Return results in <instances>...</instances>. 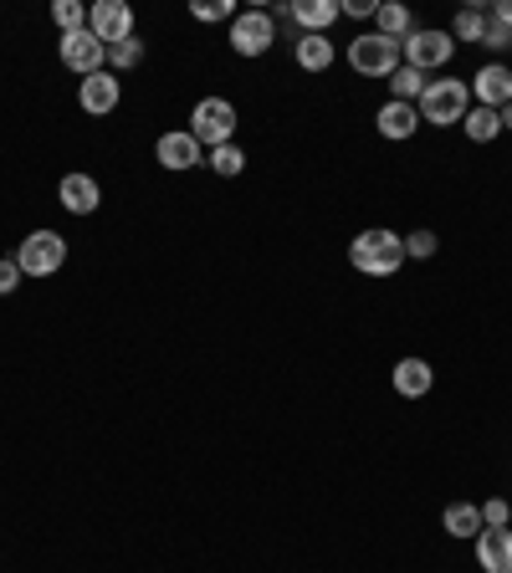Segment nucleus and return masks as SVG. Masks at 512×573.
Segmentation results:
<instances>
[{"label":"nucleus","instance_id":"0eeeda50","mask_svg":"<svg viewBox=\"0 0 512 573\" xmlns=\"http://www.w3.org/2000/svg\"><path fill=\"white\" fill-rule=\"evenodd\" d=\"M272 41H277L272 11H236V21H231V47H236V57H262V52H272Z\"/></svg>","mask_w":512,"mask_h":573},{"label":"nucleus","instance_id":"4468645a","mask_svg":"<svg viewBox=\"0 0 512 573\" xmlns=\"http://www.w3.org/2000/svg\"><path fill=\"white\" fill-rule=\"evenodd\" d=\"M62 211H72V215H93L98 205H103V190H98V180L93 174H62Z\"/></svg>","mask_w":512,"mask_h":573},{"label":"nucleus","instance_id":"b1692460","mask_svg":"<svg viewBox=\"0 0 512 573\" xmlns=\"http://www.w3.org/2000/svg\"><path fill=\"white\" fill-rule=\"evenodd\" d=\"M144 62V41L139 37H123V41H113L109 47V68L113 72H129V68H139Z\"/></svg>","mask_w":512,"mask_h":573},{"label":"nucleus","instance_id":"72a5a7b5","mask_svg":"<svg viewBox=\"0 0 512 573\" xmlns=\"http://www.w3.org/2000/svg\"><path fill=\"white\" fill-rule=\"evenodd\" d=\"M502 129H508V134H512V103L502 108Z\"/></svg>","mask_w":512,"mask_h":573},{"label":"nucleus","instance_id":"5701e85b","mask_svg":"<svg viewBox=\"0 0 512 573\" xmlns=\"http://www.w3.org/2000/svg\"><path fill=\"white\" fill-rule=\"evenodd\" d=\"M205 170H216L221 180H236L246 170V154L236 144H221V149H205Z\"/></svg>","mask_w":512,"mask_h":573},{"label":"nucleus","instance_id":"f8f14e48","mask_svg":"<svg viewBox=\"0 0 512 573\" xmlns=\"http://www.w3.org/2000/svg\"><path fill=\"white\" fill-rule=\"evenodd\" d=\"M477 569L512 573V533L508 528H482V533H477Z\"/></svg>","mask_w":512,"mask_h":573},{"label":"nucleus","instance_id":"2f4dec72","mask_svg":"<svg viewBox=\"0 0 512 573\" xmlns=\"http://www.w3.org/2000/svg\"><path fill=\"white\" fill-rule=\"evenodd\" d=\"M338 11L354 16V21H365V16H375V11H379V6H375V0H349V6H338Z\"/></svg>","mask_w":512,"mask_h":573},{"label":"nucleus","instance_id":"39448f33","mask_svg":"<svg viewBox=\"0 0 512 573\" xmlns=\"http://www.w3.org/2000/svg\"><path fill=\"white\" fill-rule=\"evenodd\" d=\"M457 57V41H451V31H436V27H426V31H410V37L400 41V62L405 68H416V72H436V68H446Z\"/></svg>","mask_w":512,"mask_h":573},{"label":"nucleus","instance_id":"423d86ee","mask_svg":"<svg viewBox=\"0 0 512 573\" xmlns=\"http://www.w3.org/2000/svg\"><path fill=\"white\" fill-rule=\"evenodd\" d=\"M62 262H68V241L57 236V231H31L16 246V267L27 272V277H52V272H62Z\"/></svg>","mask_w":512,"mask_h":573},{"label":"nucleus","instance_id":"2eb2a0df","mask_svg":"<svg viewBox=\"0 0 512 573\" xmlns=\"http://www.w3.org/2000/svg\"><path fill=\"white\" fill-rule=\"evenodd\" d=\"M375 123H379V134H385V139L405 144V139L420 129V108H416V103H395V98H390V103L375 113Z\"/></svg>","mask_w":512,"mask_h":573},{"label":"nucleus","instance_id":"9b49d317","mask_svg":"<svg viewBox=\"0 0 512 573\" xmlns=\"http://www.w3.org/2000/svg\"><path fill=\"white\" fill-rule=\"evenodd\" d=\"M119 98H123V88H119V78H113V72H93V78H82V88H78L82 113H93V119L113 113V108H119Z\"/></svg>","mask_w":512,"mask_h":573},{"label":"nucleus","instance_id":"dca6fc26","mask_svg":"<svg viewBox=\"0 0 512 573\" xmlns=\"http://www.w3.org/2000/svg\"><path fill=\"white\" fill-rule=\"evenodd\" d=\"M436 385V369L426 359H400L395 364V389H400L405 400H426Z\"/></svg>","mask_w":512,"mask_h":573},{"label":"nucleus","instance_id":"1a4fd4ad","mask_svg":"<svg viewBox=\"0 0 512 573\" xmlns=\"http://www.w3.org/2000/svg\"><path fill=\"white\" fill-rule=\"evenodd\" d=\"M88 31H93L103 47H113V41L134 37V11H129L123 0H98V6H88Z\"/></svg>","mask_w":512,"mask_h":573},{"label":"nucleus","instance_id":"20e7f679","mask_svg":"<svg viewBox=\"0 0 512 573\" xmlns=\"http://www.w3.org/2000/svg\"><path fill=\"white\" fill-rule=\"evenodd\" d=\"M349 68L359 78H390L400 68V41L395 37H379V31H359L349 41Z\"/></svg>","mask_w":512,"mask_h":573},{"label":"nucleus","instance_id":"f3484780","mask_svg":"<svg viewBox=\"0 0 512 573\" xmlns=\"http://www.w3.org/2000/svg\"><path fill=\"white\" fill-rule=\"evenodd\" d=\"M293 21L308 31V37H324L338 21V0H293Z\"/></svg>","mask_w":512,"mask_h":573},{"label":"nucleus","instance_id":"f03ea898","mask_svg":"<svg viewBox=\"0 0 512 573\" xmlns=\"http://www.w3.org/2000/svg\"><path fill=\"white\" fill-rule=\"evenodd\" d=\"M472 113V88L461 78H441V82H426V93H420V119L436 123V129H451Z\"/></svg>","mask_w":512,"mask_h":573},{"label":"nucleus","instance_id":"7ed1b4c3","mask_svg":"<svg viewBox=\"0 0 512 573\" xmlns=\"http://www.w3.org/2000/svg\"><path fill=\"white\" fill-rule=\"evenodd\" d=\"M190 134L201 149H221V144H236V108L226 98H201L195 113H190Z\"/></svg>","mask_w":512,"mask_h":573},{"label":"nucleus","instance_id":"c85d7f7f","mask_svg":"<svg viewBox=\"0 0 512 573\" xmlns=\"http://www.w3.org/2000/svg\"><path fill=\"white\" fill-rule=\"evenodd\" d=\"M482 522H487V528H508V522H512V507L502 502V497H492V502H482Z\"/></svg>","mask_w":512,"mask_h":573},{"label":"nucleus","instance_id":"f257e3e1","mask_svg":"<svg viewBox=\"0 0 512 573\" xmlns=\"http://www.w3.org/2000/svg\"><path fill=\"white\" fill-rule=\"evenodd\" d=\"M349 262L365 272V277H395L410 256H405V236H395V231H385V226H369L349 241Z\"/></svg>","mask_w":512,"mask_h":573},{"label":"nucleus","instance_id":"6e6552de","mask_svg":"<svg viewBox=\"0 0 512 573\" xmlns=\"http://www.w3.org/2000/svg\"><path fill=\"white\" fill-rule=\"evenodd\" d=\"M62 68L78 72V78H93V72H109V47L93 37V31H68L62 37Z\"/></svg>","mask_w":512,"mask_h":573},{"label":"nucleus","instance_id":"bb28decb","mask_svg":"<svg viewBox=\"0 0 512 573\" xmlns=\"http://www.w3.org/2000/svg\"><path fill=\"white\" fill-rule=\"evenodd\" d=\"M190 16H195V21H236V6H231V0H195Z\"/></svg>","mask_w":512,"mask_h":573},{"label":"nucleus","instance_id":"9d476101","mask_svg":"<svg viewBox=\"0 0 512 573\" xmlns=\"http://www.w3.org/2000/svg\"><path fill=\"white\" fill-rule=\"evenodd\" d=\"M154 160L164 164V170H195V164H205V149L195 144V134L190 129H180V134H164L160 144H154Z\"/></svg>","mask_w":512,"mask_h":573},{"label":"nucleus","instance_id":"393cba45","mask_svg":"<svg viewBox=\"0 0 512 573\" xmlns=\"http://www.w3.org/2000/svg\"><path fill=\"white\" fill-rule=\"evenodd\" d=\"M482 27H487V11L467 6V11H457V27H451V41H477V47H482Z\"/></svg>","mask_w":512,"mask_h":573},{"label":"nucleus","instance_id":"c756f323","mask_svg":"<svg viewBox=\"0 0 512 573\" xmlns=\"http://www.w3.org/2000/svg\"><path fill=\"white\" fill-rule=\"evenodd\" d=\"M482 47H512V31L492 11H487V27H482Z\"/></svg>","mask_w":512,"mask_h":573},{"label":"nucleus","instance_id":"a211bd4d","mask_svg":"<svg viewBox=\"0 0 512 573\" xmlns=\"http://www.w3.org/2000/svg\"><path fill=\"white\" fill-rule=\"evenodd\" d=\"M293 57H297V68H303V72H328V68H334V41H328V37H297L293 41Z\"/></svg>","mask_w":512,"mask_h":573},{"label":"nucleus","instance_id":"cd10ccee","mask_svg":"<svg viewBox=\"0 0 512 573\" xmlns=\"http://www.w3.org/2000/svg\"><path fill=\"white\" fill-rule=\"evenodd\" d=\"M436 231H416V236H405V256H416V262H426V256H436Z\"/></svg>","mask_w":512,"mask_h":573},{"label":"nucleus","instance_id":"a878e982","mask_svg":"<svg viewBox=\"0 0 512 573\" xmlns=\"http://www.w3.org/2000/svg\"><path fill=\"white\" fill-rule=\"evenodd\" d=\"M52 21L62 27V37H68V31H82V27H88V6H82V0H57Z\"/></svg>","mask_w":512,"mask_h":573},{"label":"nucleus","instance_id":"7c9ffc66","mask_svg":"<svg viewBox=\"0 0 512 573\" xmlns=\"http://www.w3.org/2000/svg\"><path fill=\"white\" fill-rule=\"evenodd\" d=\"M21 277H27V272L16 267L11 256H0V297H11L16 287H21Z\"/></svg>","mask_w":512,"mask_h":573},{"label":"nucleus","instance_id":"412c9836","mask_svg":"<svg viewBox=\"0 0 512 573\" xmlns=\"http://www.w3.org/2000/svg\"><path fill=\"white\" fill-rule=\"evenodd\" d=\"M375 21H379V37H395V41H405V37H410V31H416V21H410V11H405V6H395V0H390V6H379V11H375Z\"/></svg>","mask_w":512,"mask_h":573},{"label":"nucleus","instance_id":"473e14b6","mask_svg":"<svg viewBox=\"0 0 512 573\" xmlns=\"http://www.w3.org/2000/svg\"><path fill=\"white\" fill-rule=\"evenodd\" d=\"M492 16H498L502 27H508V31H512V0H498V6H492Z\"/></svg>","mask_w":512,"mask_h":573},{"label":"nucleus","instance_id":"4be33fe9","mask_svg":"<svg viewBox=\"0 0 512 573\" xmlns=\"http://www.w3.org/2000/svg\"><path fill=\"white\" fill-rule=\"evenodd\" d=\"M390 93H395V103H420V93H426V72L400 62V68L390 72Z\"/></svg>","mask_w":512,"mask_h":573},{"label":"nucleus","instance_id":"6ab92c4d","mask_svg":"<svg viewBox=\"0 0 512 573\" xmlns=\"http://www.w3.org/2000/svg\"><path fill=\"white\" fill-rule=\"evenodd\" d=\"M441 522H446V533H451V538H477V533L487 528V522H482V507H477V502H451Z\"/></svg>","mask_w":512,"mask_h":573},{"label":"nucleus","instance_id":"ddd939ff","mask_svg":"<svg viewBox=\"0 0 512 573\" xmlns=\"http://www.w3.org/2000/svg\"><path fill=\"white\" fill-rule=\"evenodd\" d=\"M472 93H477L482 108H498L502 113V108L512 103V72L502 68V62H487V68L472 78Z\"/></svg>","mask_w":512,"mask_h":573},{"label":"nucleus","instance_id":"aec40b11","mask_svg":"<svg viewBox=\"0 0 512 573\" xmlns=\"http://www.w3.org/2000/svg\"><path fill=\"white\" fill-rule=\"evenodd\" d=\"M461 129H467L472 144H492V139L502 134V113H498V108H472V113L461 119Z\"/></svg>","mask_w":512,"mask_h":573}]
</instances>
